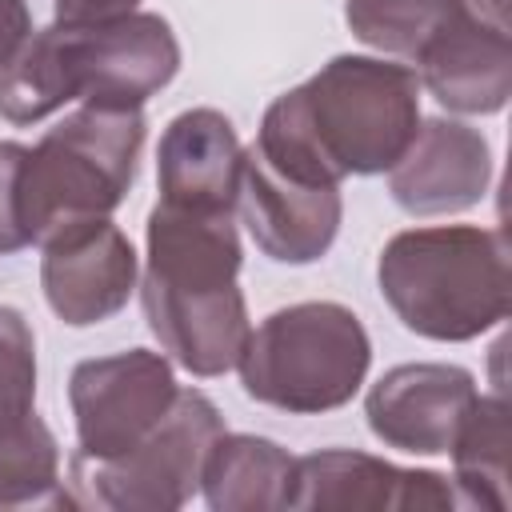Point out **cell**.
I'll return each instance as SVG.
<instances>
[{
    "label": "cell",
    "instance_id": "obj_1",
    "mask_svg": "<svg viewBox=\"0 0 512 512\" xmlns=\"http://www.w3.org/2000/svg\"><path fill=\"white\" fill-rule=\"evenodd\" d=\"M420 128V76L384 56H332L264 108L252 152L304 184L388 172Z\"/></svg>",
    "mask_w": 512,
    "mask_h": 512
},
{
    "label": "cell",
    "instance_id": "obj_2",
    "mask_svg": "<svg viewBox=\"0 0 512 512\" xmlns=\"http://www.w3.org/2000/svg\"><path fill=\"white\" fill-rule=\"evenodd\" d=\"M236 212H188L156 204L148 212V260L140 304L152 336L192 376H224L248 340Z\"/></svg>",
    "mask_w": 512,
    "mask_h": 512
},
{
    "label": "cell",
    "instance_id": "obj_3",
    "mask_svg": "<svg viewBox=\"0 0 512 512\" xmlns=\"http://www.w3.org/2000/svg\"><path fill=\"white\" fill-rule=\"evenodd\" d=\"M180 72V44L164 16L128 12L96 24L32 32L0 68V116L40 124L68 100L92 108H144Z\"/></svg>",
    "mask_w": 512,
    "mask_h": 512
},
{
    "label": "cell",
    "instance_id": "obj_4",
    "mask_svg": "<svg viewBox=\"0 0 512 512\" xmlns=\"http://www.w3.org/2000/svg\"><path fill=\"white\" fill-rule=\"evenodd\" d=\"M376 284L408 332L440 344L484 336L512 304L504 236L480 224L396 232L376 260Z\"/></svg>",
    "mask_w": 512,
    "mask_h": 512
},
{
    "label": "cell",
    "instance_id": "obj_5",
    "mask_svg": "<svg viewBox=\"0 0 512 512\" xmlns=\"http://www.w3.org/2000/svg\"><path fill=\"white\" fill-rule=\"evenodd\" d=\"M148 124L140 108L80 104L28 148L16 176V212L28 244L68 224L112 216L128 196Z\"/></svg>",
    "mask_w": 512,
    "mask_h": 512
},
{
    "label": "cell",
    "instance_id": "obj_6",
    "mask_svg": "<svg viewBox=\"0 0 512 512\" xmlns=\"http://www.w3.org/2000/svg\"><path fill=\"white\" fill-rule=\"evenodd\" d=\"M236 368L256 404L320 416L344 408L360 392L372 368V340L352 308L336 300H304L276 308L248 328Z\"/></svg>",
    "mask_w": 512,
    "mask_h": 512
},
{
    "label": "cell",
    "instance_id": "obj_7",
    "mask_svg": "<svg viewBox=\"0 0 512 512\" xmlns=\"http://www.w3.org/2000/svg\"><path fill=\"white\" fill-rule=\"evenodd\" d=\"M224 432L220 408L196 392L180 388L168 416L128 452L112 460H76L72 480L84 500L112 512H176L200 492V472L208 448Z\"/></svg>",
    "mask_w": 512,
    "mask_h": 512
},
{
    "label": "cell",
    "instance_id": "obj_8",
    "mask_svg": "<svg viewBox=\"0 0 512 512\" xmlns=\"http://www.w3.org/2000/svg\"><path fill=\"white\" fill-rule=\"evenodd\" d=\"M176 372L164 352L128 348L80 360L68 376L76 460H112L136 448L176 404Z\"/></svg>",
    "mask_w": 512,
    "mask_h": 512
},
{
    "label": "cell",
    "instance_id": "obj_9",
    "mask_svg": "<svg viewBox=\"0 0 512 512\" xmlns=\"http://www.w3.org/2000/svg\"><path fill=\"white\" fill-rule=\"evenodd\" d=\"M284 508L292 512H448L456 484L432 468H400L356 448H320L292 464Z\"/></svg>",
    "mask_w": 512,
    "mask_h": 512
},
{
    "label": "cell",
    "instance_id": "obj_10",
    "mask_svg": "<svg viewBox=\"0 0 512 512\" xmlns=\"http://www.w3.org/2000/svg\"><path fill=\"white\" fill-rule=\"evenodd\" d=\"M40 248L44 300L68 328L104 324L136 292V248L108 216L68 224Z\"/></svg>",
    "mask_w": 512,
    "mask_h": 512
},
{
    "label": "cell",
    "instance_id": "obj_11",
    "mask_svg": "<svg viewBox=\"0 0 512 512\" xmlns=\"http://www.w3.org/2000/svg\"><path fill=\"white\" fill-rule=\"evenodd\" d=\"M476 396V376L460 364H396L368 388L364 416L380 444L412 456H444Z\"/></svg>",
    "mask_w": 512,
    "mask_h": 512
},
{
    "label": "cell",
    "instance_id": "obj_12",
    "mask_svg": "<svg viewBox=\"0 0 512 512\" xmlns=\"http://www.w3.org/2000/svg\"><path fill=\"white\" fill-rule=\"evenodd\" d=\"M236 212L244 216L256 248L268 260L312 264L332 248L344 220V200L340 188L292 180L264 164L252 148H244Z\"/></svg>",
    "mask_w": 512,
    "mask_h": 512
},
{
    "label": "cell",
    "instance_id": "obj_13",
    "mask_svg": "<svg viewBox=\"0 0 512 512\" xmlns=\"http://www.w3.org/2000/svg\"><path fill=\"white\" fill-rule=\"evenodd\" d=\"M492 148L480 128L448 116L420 120L404 156L388 168V192L408 216L468 212L488 196Z\"/></svg>",
    "mask_w": 512,
    "mask_h": 512
},
{
    "label": "cell",
    "instance_id": "obj_14",
    "mask_svg": "<svg viewBox=\"0 0 512 512\" xmlns=\"http://www.w3.org/2000/svg\"><path fill=\"white\" fill-rule=\"evenodd\" d=\"M416 76L448 112L492 116L512 96V32L460 8L420 48Z\"/></svg>",
    "mask_w": 512,
    "mask_h": 512
},
{
    "label": "cell",
    "instance_id": "obj_15",
    "mask_svg": "<svg viewBox=\"0 0 512 512\" xmlns=\"http://www.w3.org/2000/svg\"><path fill=\"white\" fill-rule=\"evenodd\" d=\"M244 144L216 108H188L168 120L156 148L160 204L188 212H236Z\"/></svg>",
    "mask_w": 512,
    "mask_h": 512
},
{
    "label": "cell",
    "instance_id": "obj_16",
    "mask_svg": "<svg viewBox=\"0 0 512 512\" xmlns=\"http://www.w3.org/2000/svg\"><path fill=\"white\" fill-rule=\"evenodd\" d=\"M296 456L268 436L220 432L208 448L200 492L212 512H272L284 508Z\"/></svg>",
    "mask_w": 512,
    "mask_h": 512
},
{
    "label": "cell",
    "instance_id": "obj_17",
    "mask_svg": "<svg viewBox=\"0 0 512 512\" xmlns=\"http://www.w3.org/2000/svg\"><path fill=\"white\" fill-rule=\"evenodd\" d=\"M508 400L476 396L472 412L464 416L448 456H452V484L460 508H508Z\"/></svg>",
    "mask_w": 512,
    "mask_h": 512
},
{
    "label": "cell",
    "instance_id": "obj_18",
    "mask_svg": "<svg viewBox=\"0 0 512 512\" xmlns=\"http://www.w3.org/2000/svg\"><path fill=\"white\" fill-rule=\"evenodd\" d=\"M76 504L60 484V448L52 428L28 412L0 416V508Z\"/></svg>",
    "mask_w": 512,
    "mask_h": 512
},
{
    "label": "cell",
    "instance_id": "obj_19",
    "mask_svg": "<svg viewBox=\"0 0 512 512\" xmlns=\"http://www.w3.org/2000/svg\"><path fill=\"white\" fill-rule=\"evenodd\" d=\"M460 12V0H344L352 36L376 52L416 60L420 48Z\"/></svg>",
    "mask_w": 512,
    "mask_h": 512
},
{
    "label": "cell",
    "instance_id": "obj_20",
    "mask_svg": "<svg viewBox=\"0 0 512 512\" xmlns=\"http://www.w3.org/2000/svg\"><path fill=\"white\" fill-rule=\"evenodd\" d=\"M36 408V336L12 304H0V416Z\"/></svg>",
    "mask_w": 512,
    "mask_h": 512
},
{
    "label": "cell",
    "instance_id": "obj_21",
    "mask_svg": "<svg viewBox=\"0 0 512 512\" xmlns=\"http://www.w3.org/2000/svg\"><path fill=\"white\" fill-rule=\"evenodd\" d=\"M24 156H28L24 144L0 140V256L28 248V236H24V224L16 212V176H20Z\"/></svg>",
    "mask_w": 512,
    "mask_h": 512
},
{
    "label": "cell",
    "instance_id": "obj_22",
    "mask_svg": "<svg viewBox=\"0 0 512 512\" xmlns=\"http://www.w3.org/2000/svg\"><path fill=\"white\" fill-rule=\"evenodd\" d=\"M28 36H32L28 0H0V68L24 48Z\"/></svg>",
    "mask_w": 512,
    "mask_h": 512
},
{
    "label": "cell",
    "instance_id": "obj_23",
    "mask_svg": "<svg viewBox=\"0 0 512 512\" xmlns=\"http://www.w3.org/2000/svg\"><path fill=\"white\" fill-rule=\"evenodd\" d=\"M140 0H56V20L60 24H96L112 16L136 12Z\"/></svg>",
    "mask_w": 512,
    "mask_h": 512
},
{
    "label": "cell",
    "instance_id": "obj_24",
    "mask_svg": "<svg viewBox=\"0 0 512 512\" xmlns=\"http://www.w3.org/2000/svg\"><path fill=\"white\" fill-rule=\"evenodd\" d=\"M460 8L472 12V16L484 20V24L508 28V0H460Z\"/></svg>",
    "mask_w": 512,
    "mask_h": 512
}]
</instances>
